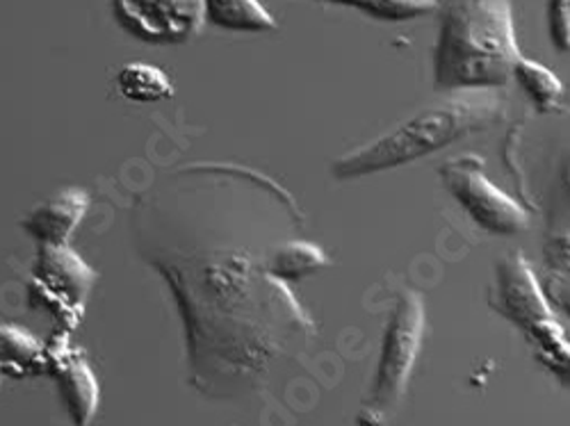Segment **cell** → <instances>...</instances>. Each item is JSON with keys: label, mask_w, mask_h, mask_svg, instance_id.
I'll list each match as a JSON object with an SVG mask.
<instances>
[{"label": "cell", "mask_w": 570, "mask_h": 426, "mask_svg": "<svg viewBox=\"0 0 570 426\" xmlns=\"http://www.w3.org/2000/svg\"><path fill=\"white\" fill-rule=\"evenodd\" d=\"M328 3L350 6L363 14L382 21H409L439 10L441 0H328Z\"/></svg>", "instance_id": "5bb4252c"}, {"label": "cell", "mask_w": 570, "mask_h": 426, "mask_svg": "<svg viewBox=\"0 0 570 426\" xmlns=\"http://www.w3.org/2000/svg\"><path fill=\"white\" fill-rule=\"evenodd\" d=\"M491 308L520 330H525V334H530L539 324L554 319L552 304L541 280L522 254H509L495 265Z\"/></svg>", "instance_id": "8992f818"}, {"label": "cell", "mask_w": 570, "mask_h": 426, "mask_svg": "<svg viewBox=\"0 0 570 426\" xmlns=\"http://www.w3.org/2000/svg\"><path fill=\"white\" fill-rule=\"evenodd\" d=\"M541 286L552 306L570 317V267H559L546 274Z\"/></svg>", "instance_id": "e0dca14e"}, {"label": "cell", "mask_w": 570, "mask_h": 426, "mask_svg": "<svg viewBox=\"0 0 570 426\" xmlns=\"http://www.w3.org/2000/svg\"><path fill=\"white\" fill-rule=\"evenodd\" d=\"M537 358L561 386L570 388V343H568V338H563L546 349H537Z\"/></svg>", "instance_id": "2e32d148"}, {"label": "cell", "mask_w": 570, "mask_h": 426, "mask_svg": "<svg viewBox=\"0 0 570 426\" xmlns=\"http://www.w3.org/2000/svg\"><path fill=\"white\" fill-rule=\"evenodd\" d=\"M124 28L145 41L180 43L204 19V0H115Z\"/></svg>", "instance_id": "52a82bcc"}, {"label": "cell", "mask_w": 570, "mask_h": 426, "mask_svg": "<svg viewBox=\"0 0 570 426\" xmlns=\"http://www.w3.org/2000/svg\"><path fill=\"white\" fill-rule=\"evenodd\" d=\"M443 182L465 215L491 235H518L528 228L530 217L484 174V162L478 156H461L441 167Z\"/></svg>", "instance_id": "277c9868"}, {"label": "cell", "mask_w": 570, "mask_h": 426, "mask_svg": "<svg viewBox=\"0 0 570 426\" xmlns=\"http://www.w3.org/2000/svg\"><path fill=\"white\" fill-rule=\"evenodd\" d=\"M513 78L520 85V89L528 93L530 101L534 106H539L541 110L552 108L563 91V85L552 69H548L546 65H541L537 60L522 58V56L518 58V62L513 67Z\"/></svg>", "instance_id": "7c38bea8"}, {"label": "cell", "mask_w": 570, "mask_h": 426, "mask_svg": "<svg viewBox=\"0 0 570 426\" xmlns=\"http://www.w3.org/2000/svg\"><path fill=\"white\" fill-rule=\"evenodd\" d=\"M326 262L328 260L320 247L308 242H291L272 254L267 260V271L276 278L293 280L322 269Z\"/></svg>", "instance_id": "4fadbf2b"}, {"label": "cell", "mask_w": 570, "mask_h": 426, "mask_svg": "<svg viewBox=\"0 0 570 426\" xmlns=\"http://www.w3.org/2000/svg\"><path fill=\"white\" fill-rule=\"evenodd\" d=\"M426 310L417 293H402L389 319L374 384L358 413L361 426H384L404 399L411 371L422 351Z\"/></svg>", "instance_id": "3957f363"}, {"label": "cell", "mask_w": 570, "mask_h": 426, "mask_svg": "<svg viewBox=\"0 0 570 426\" xmlns=\"http://www.w3.org/2000/svg\"><path fill=\"white\" fill-rule=\"evenodd\" d=\"M94 278V271L69 247H41L30 293L71 330L80 321Z\"/></svg>", "instance_id": "5b68a950"}, {"label": "cell", "mask_w": 570, "mask_h": 426, "mask_svg": "<svg viewBox=\"0 0 570 426\" xmlns=\"http://www.w3.org/2000/svg\"><path fill=\"white\" fill-rule=\"evenodd\" d=\"M502 115L504 97L498 89L448 91L443 101L426 106L395 130L338 158L331 171L338 180L391 171L491 128Z\"/></svg>", "instance_id": "7a4b0ae2"}, {"label": "cell", "mask_w": 570, "mask_h": 426, "mask_svg": "<svg viewBox=\"0 0 570 426\" xmlns=\"http://www.w3.org/2000/svg\"><path fill=\"white\" fill-rule=\"evenodd\" d=\"M43 360V349L23 330L14 326H0V363L28 369Z\"/></svg>", "instance_id": "9a60e30c"}, {"label": "cell", "mask_w": 570, "mask_h": 426, "mask_svg": "<svg viewBox=\"0 0 570 426\" xmlns=\"http://www.w3.org/2000/svg\"><path fill=\"white\" fill-rule=\"evenodd\" d=\"M204 17L230 32H265L276 28V21L258 0H204Z\"/></svg>", "instance_id": "30bf717a"}, {"label": "cell", "mask_w": 570, "mask_h": 426, "mask_svg": "<svg viewBox=\"0 0 570 426\" xmlns=\"http://www.w3.org/2000/svg\"><path fill=\"white\" fill-rule=\"evenodd\" d=\"M117 87L128 101L156 103L165 101L174 93V87L165 71L147 62H130L117 73Z\"/></svg>", "instance_id": "8fae6325"}, {"label": "cell", "mask_w": 570, "mask_h": 426, "mask_svg": "<svg viewBox=\"0 0 570 426\" xmlns=\"http://www.w3.org/2000/svg\"><path fill=\"white\" fill-rule=\"evenodd\" d=\"M568 185H570V169H568Z\"/></svg>", "instance_id": "ac0fdd59"}, {"label": "cell", "mask_w": 570, "mask_h": 426, "mask_svg": "<svg viewBox=\"0 0 570 426\" xmlns=\"http://www.w3.org/2000/svg\"><path fill=\"white\" fill-rule=\"evenodd\" d=\"M87 210L89 197L82 189H65L30 210L21 221V228L41 247H69L71 235Z\"/></svg>", "instance_id": "ba28073f"}, {"label": "cell", "mask_w": 570, "mask_h": 426, "mask_svg": "<svg viewBox=\"0 0 570 426\" xmlns=\"http://www.w3.org/2000/svg\"><path fill=\"white\" fill-rule=\"evenodd\" d=\"M49 365L58 376V386L62 390V397L73 424L89 426L94 410H97V404H99V386L91 369L87 367L82 356L71 351L67 345L53 351V356L49 358Z\"/></svg>", "instance_id": "9c48e42d"}, {"label": "cell", "mask_w": 570, "mask_h": 426, "mask_svg": "<svg viewBox=\"0 0 570 426\" xmlns=\"http://www.w3.org/2000/svg\"><path fill=\"white\" fill-rule=\"evenodd\" d=\"M434 46L439 91L500 89L520 58L513 0H441Z\"/></svg>", "instance_id": "6da1fadb"}]
</instances>
